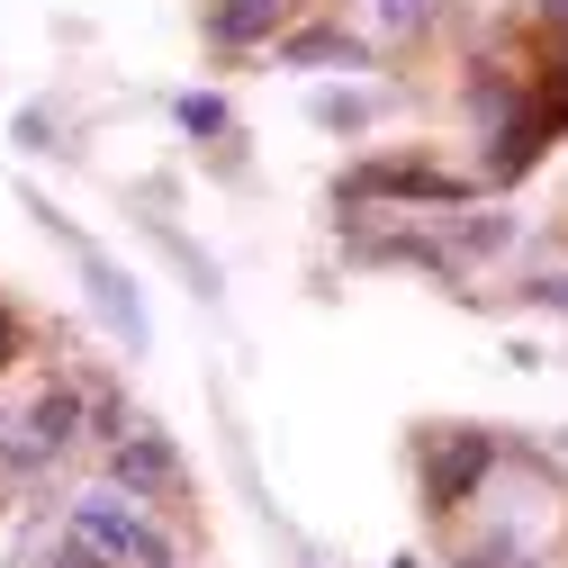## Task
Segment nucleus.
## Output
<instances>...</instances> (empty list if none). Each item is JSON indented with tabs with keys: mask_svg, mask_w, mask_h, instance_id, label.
Returning <instances> with one entry per match:
<instances>
[{
	"mask_svg": "<svg viewBox=\"0 0 568 568\" xmlns=\"http://www.w3.org/2000/svg\"><path fill=\"white\" fill-rule=\"evenodd\" d=\"M28 217H37L45 235H63V244H73V262H82V280H91V307L118 325V343H126V352H145V298H135V280H126V271H118V262H109V253L73 226V217H54L37 190H28Z\"/></svg>",
	"mask_w": 568,
	"mask_h": 568,
	"instance_id": "obj_1",
	"label": "nucleus"
},
{
	"mask_svg": "<svg viewBox=\"0 0 568 568\" xmlns=\"http://www.w3.org/2000/svg\"><path fill=\"white\" fill-rule=\"evenodd\" d=\"M73 524H82L118 568H181L172 541H163L145 515H135V496H109V487H100V496H82V506H73Z\"/></svg>",
	"mask_w": 568,
	"mask_h": 568,
	"instance_id": "obj_2",
	"label": "nucleus"
},
{
	"mask_svg": "<svg viewBox=\"0 0 568 568\" xmlns=\"http://www.w3.org/2000/svg\"><path fill=\"white\" fill-rule=\"evenodd\" d=\"M343 207H379V199H434V207H452V199H469L452 172H434V163H362V172H343V190H334Z\"/></svg>",
	"mask_w": 568,
	"mask_h": 568,
	"instance_id": "obj_3",
	"label": "nucleus"
},
{
	"mask_svg": "<svg viewBox=\"0 0 568 568\" xmlns=\"http://www.w3.org/2000/svg\"><path fill=\"white\" fill-rule=\"evenodd\" d=\"M109 478L145 506V496H181V452L154 434V424H135V434H118L109 443Z\"/></svg>",
	"mask_w": 568,
	"mask_h": 568,
	"instance_id": "obj_4",
	"label": "nucleus"
},
{
	"mask_svg": "<svg viewBox=\"0 0 568 568\" xmlns=\"http://www.w3.org/2000/svg\"><path fill=\"white\" fill-rule=\"evenodd\" d=\"M487 469H496V443H487V434H443L434 452H424V506H434V515H452V506H460V496H469Z\"/></svg>",
	"mask_w": 568,
	"mask_h": 568,
	"instance_id": "obj_5",
	"label": "nucleus"
},
{
	"mask_svg": "<svg viewBox=\"0 0 568 568\" xmlns=\"http://www.w3.org/2000/svg\"><path fill=\"white\" fill-rule=\"evenodd\" d=\"M73 424H82V397H73V388H45V397L28 406V424H19V443H10V460H19V469L54 460L63 443H73Z\"/></svg>",
	"mask_w": 568,
	"mask_h": 568,
	"instance_id": "obj_6",
	"label": "nucleus"
},
{
	"mask_svg": "<svg viewBox=\"0 0 568 568\" xmlns=\"http://www.w3.org/2000/svg\"><path fill=\"white\" fill-rule=\"evenodd\" d=\"M280 19H290V0H217V10H207V37L217 45H271Z\"/></svg>",
	"mask_w": 568,
	"mask_h": 568,
	"instance_id": "obj_7",
	"label": "nucleus"
},
{
	"mask_svg": "<svg viewBox=\"0 0 568 568\" xmlns=\"http://www.w3.org/2000/svg\"><path fill=\"white\" fill-rule=\"evenodd\" d=\"M280 63H371V54L343 28H298V37H280Z\"/></svg>",
	"mask_w": 568,
	"mask_h": 568,
	"instance_id": "obj_8",
	"label": "nucleus"
},
{
	"mask_svg": "<svg viewBox=\"0 0 568 568\" xmlns=\"http://www.w3.org/2000/svg\"><path fill=\"white\" fill-rule=\"evenodd\" d=\"M172 118H181L190 135H217V145H235V109H226L217 91H181V100H172Z\"/></svg>",
	"mask_w": 568,
	"mask_h": 568,
	"instance_id": "obj_9",
	"label": "nucleus"
},
{
	"mask_svg": "<svg viewBox=\"0 0 568 568\" xmlns=\"http://www.w3.org/2000/svg\"><path fill=\"white\" fill-rule=\"evenodd\" d=\"M54 568H118V559H109V550H100V541L73 524V532H63V550H54Z\"/></svg>",
	"mask_w": 568,
	"mask_h": 568,
	"instance_id": "obj_10",
	"label": "nucleus"
},
{
	"mask_svg": "<svg viewBox=\"0 0 568 568\" xmlns=\"http://www.w3.org/2000/svg\"><path fill=\"white\" fill-rule=\"evenodd\" d=\"M371 100H352V91H316V126H362Z\"/></svg>",
	"mask_w": 568,
	"mask_h": 568,
	"instance_id": "obj_11",
	"label": "nucleus"
},
{
	"mask_svg": "<svg viewBox=\"0 0 568 568\" xmlns=\"http://www.w3.org/2000/svg\"><path fill=\"white\" fill-rule=\"evenodd\" d=\"M371 10H379V28H388V37H406V28L434 19V0H371Z\"/></svg>",
	"mask_w": 568,
	"mask_h": 568,
	"instance_id": "obj_12",
	"label": "nucleus"
},
{
	"mask_svg": "<svg viewBox=\"0 0 568 568\" xmlns=\"http://www.w3.org/2000/svg\"><path fill=\"white\" fill-rule=\"evenodd\" d=\"M524 298H532V307H550V316H568V271H550V280H532Z\"/></svg>",
	"mask_w": 568,
	"mask_h": 568,
	"instance_id": "obj_13",
	"label": "nucleus"
},
{
	"mask_svg": "<svg viewBox=\"0 0 568 568\" xmlns=\"http://www.w3.org/2000/svg\"><path fill=\"white\" fill-rule=\"evenodd\" d=\"M506 235H515V217H478V226H469L460 244H469V253H496V244H506Z\"/></svg>",
	"mask_w": 568,
	"mask_h": 568,
	"instance_id": "obj_14",
	"label": "nucleus"
},
{
	"mask_svg": "<svg viewBox=\"0 0 568 568\" xmlns=\"http://www.w3.org/2000/svg\"><path fill=\"white\" fill-rule=\"evenodd\" d=\"M10 362H19V316L0 307V371H10Z\"/></svg>",
	"mask_w": 568,
	"mask_h": 568,
	"instance_id": "obj_15",
	"label": "nucleus"
},
{
	"mask_svg": "<svg viewBox=\"0 0 568 568\" xmlns=\"http://www.w3.org/2000/svg\"><path fill=\"white\" fill-rule=\"evenodd\" d=\"M541 19H550V28H568V0H541Z\"/></svg>",
	"mask_w": 568,
	"mask_h": 568,
	"instance_id": "obj_16",
	"label": "nucleus"
}]
</instances>
